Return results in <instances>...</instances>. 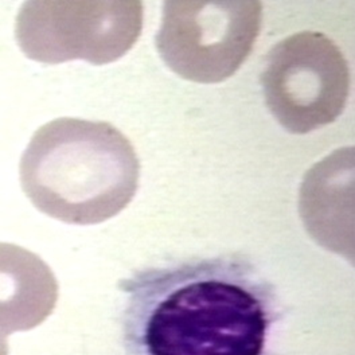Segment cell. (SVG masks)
Segmentation results:
<instances>
[{
    "label": "cell",
    "instance_id": "6da1fadb",
    "mask_svg": "<svg viewBox=\"0 0 355 355\" xmlns=\"http://www.w3.org/2000/svg\"><path fill=\"white\" fill-rule=\"evenodd\" d=\"M120 289L137 355H264L280 316L273 286L243 257L148 268Z\"/></svg>",
    "mask_w": 355,
    "mask_h": 355
},
{
    "label": "cell",
    "instance_id": "277c9868",
    "mask_svg": "<svg viewBox=\"0 0 355 355\" xmlns=\"http://www.w3.org/2000/svg\"><path fill=\"white\" fill-rule=\"evenodd\" d=\"M263 23L261 1H164L156 47L179 77L218 84L243 67Z\"/></svg>",
    "mask_w": 355,
    "mask_h": 355
},
{
    "label": "cell",
    "instance_id": "5b68a950",
    "mask_svg": "<svg viewBox=\"0 0 355 355\" xmlns=\"http://www.w3.org/2000/svg\"><path fill=\"white\" fill-rule=\"evenodd\" d=\"M260 81L275 119L288 132L304 135L343 113L350 71L333 40L323 33L302 31L270 49Z\"/></svg>",
    "mask_w": 355,
    "mask_h": 355
},
{
    "label": "cell",
    "instance_id": "3957f363",
    "mask_svg": "<svg viewBox=\"0 0 355 355\" xmlns=\"http://www.w3.org/2000/svg\"><path fill=\"white\" fill-rule=\"evenodd\" d=\"M143 17L139 0H28L17 15L15 40L27 58L46 65H107L137 42Z\"/></svg>",
    "mask_w": 355,
    "mask_h": 355
},
{
    "label": "cell",
    "instance_id": "7a4b0ae2",
    "mask_svg": "<svg viewBox=\"0 0 355 355\" xmlns=\"http://www.w3.org/2000/svg\"><path fill=\"white\" fill-rule=\"evenodd\" d=\"M140 162L131 141L105 121L61 117L31 137L19 163L23 191L58 221L94 225L133 200Z\"/></svg>",
    "mask_w": 355,
    "mask_h": 355
},
{
    "label": "cell",
    "instance_id": "8992f818",
    "mask_svg": "<svg viewBox=\"0 0 355 355\" xmlns=\"http://www.w3.org/2000/svg\"><path fill=\"white\" fill-rule=\"evenodd\" d=\"M58 286L50 268L31 252L0 244V312L41 320L55 306Z\"/></svg>",
    "mask_w": 355,
    "mask_h": 355
}]
</instances>
